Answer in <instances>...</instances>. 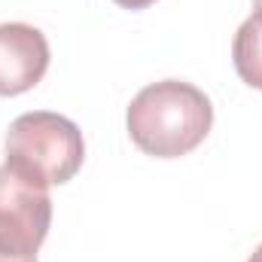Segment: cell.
Here are the masks:
<instances>
[{
	"label": "cell",
	"mask_w": 262,
	"mask_h": 262,
	"mask_svg": "<svg viewBox=\"0 0 262 262\" xmlns=\"http://www.w3.org/2000/svg\"><path fill=\"white\" fill-rule=\"evenodd\" d=\"M128 137L152 159H180L210 134V98L183 79H162L134 95L128 107Z\"/></svg>",
	"instance_id": "1"
},
{
	"label": "cell",
	"mask_w": 262,
	"mask_h": 262,
	"mask_svg": "<svg viewBox=\"0 0 262 262\" xmlns=\"http://www.w3.org/2000/svg\"><path fill=\"white\" fill-rule=\"evenodd\" d=\"M85 159V140L76 122L61 113L34 110L21 113L6 134V162L40 177L49 186H61L76 177Z\"/></svg>",
	"instance_id": "2"
},
{
	"label": "cell",
	"mask_w": 262,
	"mask_h": 262,
	"mask_svg": "<svg viewBox=\"0 0 262 262\" xmlns=\"http://www.w3.org/2000/svg\"><path fill=\"white\" fill-rule=\"evenodd\" d=\"M52 226L49 183L15 168L0 165V256L15 262H37Z\"/></svg>",
	"instance_id": "3"
},
{
	"label": "cell",
	"mask_w": 262,
	"mask_h": 262,
	"mask_svg": "<svg viewBox=\"0 0 262 262\" xmlns=\"http://www.w3.org/2000/svg\"><path fill=\"white\" fill-rule=\"evenodd\" d=\"M49 70V40L25 21L0 25V98L31 92Z\"/></svg>",
	"instance_id": "4"
},
{
	"label": "cell",
	"mask_w": 262,
	"mask_h": 262,
	"mask_svg": "<svg viewBox=\"0 0 262 262\" xmlns=\"http://www.w3.org/2000/svg\"><path fill=\"white\" fill-rule=\"evenodd\" d=\"M232 61L238 76L250 85L262 92V9H256L235 34L232 43Z\"/></svg>",
	"instance_id": "5"
},
{
	"label": "cell",
	"mask_w": 262,
	"mask_h": 262,
	"mask_svg": "<svg viewBox=\"0 0 262 262\" xmlns=\"http://www.w3.org/2000/svg\"><path fill=\"white\" fill-rule=\"evenodd\" d=\"M116 6H122V9H146V6H152L156 0H113Z\"/></svg>",
	"instance_id": "6"
},
{
	"label": "cell",
	"mask_w": 262,
	"mask_h": 262,
	"mask_svg": "<svg viewBox=\"0 0 262 262\" xmlns=\"http://www.w3.org/2000/svg\"><path fill=\"white\" fill-rule=\"evenodd\" d=\"M247 262H262V244L256 247V250H253V256H250Z\"/></svg>",
	"instance_id": "7"
},
{
	"label": "cell",
	"mask_w": 262,
	"mask_h": 262,
	"mask_svg": "<svg viewBox=\"0 0 262 262\" xmlns=\"http://www.w3.org/2000/svg\"><path fill=\"white\" fill-rule=\"evenodd\" d=\"M253 3H256V9H262V0H253Z\"/></svg>",
	"instance_id": "8"
},
{
	"label": "cell",
	"mask_w": 262,
	"mask_h": 262,
	"mask_svg": "<svg viewBox=\"0 0 262 262\" xmlns=\"http://www.w3.org/2000/svg\"><path fill=\"white\" fill-rule=\"evenodd\" d=\"M0 262H15V259H6V256H0Z\"/></svg>",
	"instance_id": "9"
}]
</instances>
